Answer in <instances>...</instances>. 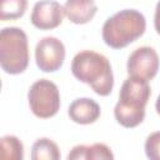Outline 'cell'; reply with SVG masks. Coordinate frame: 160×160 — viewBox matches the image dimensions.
I'll list each match as a JSON object with an SVG mask.
<instances>
[{
    "label": "cell",
    "instance_id": "obj_5",
    "mask_svg": "<svg viewBox=\"0 0 160 160\" xmlns=\"http://www.w3.org/2000/svg\"><path fill=\"white\" fill-rule=\"evenodd\" d=\"M32 114L40 119H49L60 109V94L56 84L48 79L36 80L28 92Z\"/></svg>",
    "mask_w": 160,
    "mask_h": 160
},
{
    "label": "cell",
    "instance_id": "obj_14",
    "mask_svg": "<svg viewBox=\"0 0 160 160\" xmlns=\"http://www.w3.org/2000/svg\"><path fill=\"white\" fill-rule=\"evenodd\" d=\"M28 0H0V19L15 20L25 14Z\"/></svg>",
    "mask_w": 160,
    "mask_h": 160
},
{
    "label": "cell",
    "instance_id": "obj_7",
    "mask_svg": "<svg viewBox=\"0 0 160 160\" xmlns=\"http://www.w3.org/2000/svg\"><path fill=\"white\" fill-rule=\"evenodd\" d=\"M158 52L150 46H140L135 49L128 59L129 76H136L145 80H151L159 70Z\"/></svg>",
    "mask_w": 160,
    "mask_h": 160
},
{
    "label": "cell",
    "instance_id": "obj_17",
    "mask_svg": "<svg viewBox=\"0 0 160 160\" xmlns=\"http://www.w3.org/2000/svg\"><path fill=\"white\" fill-rule=\"evenodd\" d=\"M155 108H156V111H158V114L160 115V95L158 96V99H156V104H155Z\"/></svg>",
    "mask_w": 160,
    "mask_h": 160
},
{
    "label": "cell",
    "instance_id": "obj_1",
    "mask_svg": "<svg viewBox=\"0 0 160 160\" xmlns=\"http://www.w3.org/2000/svg\"><path fill=\"white\" fill-rule=\"evenodd\" d=\"M72 75L91 86L100 96H108L114 86V75L110 61L102 54L92 50L78 52L71 61Z\"/></svg>",
    "mask_w": 160,
    "mask_h": 160
},
{
    "label": "cell",
    "instance_id": "obj_8",
    "mask_svg": "<svg viewBox=\"0 0 160 160\" xmlns=\"http://www.w3.org/2000/svg\"><path fill=\"white\" fill-rule=\"evenodd\" d=\"M64 8L55 0H40L35 2L31 11V24L40 30L58 28L64 19Z\"/></svg>",
    "mask_w": 160,
    "mask_h": 160
},
{
    "label": "cell",
    "instance_id": "obj_10",
    "mask_svg": "<svg viewBox=\"0 0 160 160\" xmlns=\"http://www.w3.org/2000/svg\"><path fill=\"white\" fill-rule=\"evenodd\" d=\"M64 11L71 22L86 24L95 16L98 6L94 0H66Z\"/></svg>",
    "mask_w": 160,
    "mask_h": 160
},
{
    "label": "cell",
    "instance_id": "obj_16",
    "mask_svg": "<svg viewBox=\"0 0 160 160\" xmlns=\"http://www.w3.org/2000/svg\"><path fill=\"white\" fill-rule=\"evenodd\" d=\"M154 25H155V30L156 32L160 35V0L156 4V9H155V16H154Z\"/></svg>",
    "mask_w": 160,
    "mask_h": 160
},
{
    "label": "cell",
    "instance_id": "obj_11",
    "mask_svg": "<svg viewBox=\"0 0 160 160\" xmlns=\"http://www.w3.org/2000/svg\"><path fill=\"white\" fill-rule=\"evenodd\" d=\"M114 155L110 150V148L105 144L98 142L94 145H78L74 146L72 150L69 152L68 159H112Z\"/></svg>",
    "mask_w": 160,
    "mask_h": 160
},
{
    "label": "cell",
    "instance_id": "obj_4",
    "mask_svg": "<svg viewBox=\"0 0 160 160\" xmlns=\"http://www.w3.org/2000/svg\"><path fill=\"white\" fill-rule=\"evenodd\" d=\"M0 65L11 75L21 74L29 65L28 36L20 28H4L0 32Z\"/></svg>",
    "mask_w": 160,
    "mask_h": 160
},
{
    "label": "cell",
    "instance_id": "obj_3",
    "mask_svg": "<svg viewBox=\"0 0 160 160\" xmlns=\"http://www.w3.org/2000/svg\"><path fill=\"white\" fill-rule=\"evenodd\" d=\"M146 28L145 16L135 9H124L106 19L102 40L112 49H122L139 39Z\"/></svg>",
    "mask_w": 160,
    "mask_h": 160
},
{
    "label": "cell",
    "instance_id": "obj_9",
    "mask_svg": "<svg viewBox=\"0 0 160 160\" xmlns=\"http://www.w3.org/2000/svg\"><path fill=\"white\" fill-rule=\"evenodd\" d=\"M68 114L74 122L88 125L95 122L99 119L100 106L90 98H79L70 104Z\"/></svg>",
    "mask_w": 160,
    "mask_h": 160
},
{
    "label": "cell",
    "instance_id": "obj_2",
    "mask_svg": "<svg viewBox=\"0 0 160 160\" xmlns=\"http://www.w3.org/2000/svg\"><path fill=\"white\" fill-rule=\"evenodd\" d=\"M151 95L148 80L129 76L120 89L119 101L115 105L114 115L124 128H135L145 118V106Z\"/></svg>",
    "mask_w": 160,
    "mask_h": 160
},
{
    "label": "cell",
    "instance_id": "obj_12",
    "mask_svg": "<svg viewBox=\"0 0 160 160\" xmlns=\"http://www.w3.org/2000/svg\"><path fill=\"white\" fill-rule=\"evenodd\" d=\"M31 159L32 160H59L60 151L58 145L52 140L48 138H40L32 144Z\"/></svg>",
    "mask_w": 160,
    "mask_h": 160
},
{
    "label": "cell",
    "instance_id": "obj_15",
    "mask_svg": "<svg viewBox=\"0 0 160 160\" xmlns=\"http://www.w3.org/2000/svg\"><path fill=\"white\" fill-rule=\"evenodd\" d=\"M145 152L150 160H160V131H155L146 138Z\"/></svg>",
    "mask_w": 160,
    "mask_h": 160
},
{
    "label": "cell",
    "instance_id": "obj_13",
    "mask_svg": "<svg viewBox=\"0 0 160 160\" xmlns=\"http://www.w3.org/2000/svg\"><path fill=\"white\" fill-rule=\"evenodd\" d=\"M1 158L6 160H21L24 158L22 142L14 135H5L0 140Z\"/></svg>",
    "mask_w": 160,
    "mask_h": 160
},
{
    "label": "cell",
    "instance_id": "obj_6",
    "mask_svg": "<svg viewBox=\"0 0 160 160\" xmlns=\"http://www.w3.org/2000/svg\"><path fill=\"white\" fill-rule=\"evenodd\" d=\"M65 46L61 40L54 36H45L39 40L35 48V61L44 72H54L62 66Z\"/></svg>",
    "mask_w": 160,
    "mask_h": 160
}]
</instances>
